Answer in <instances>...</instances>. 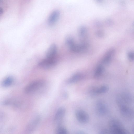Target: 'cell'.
Returning a JSON list of instances; mask_svg holds the SVG:
<instances>
[{
    "label": "cell",
    "instance_id": "6da1fadb",
    "mask_svg": "<svg viewBox=\"0 0 134 134\" xmlns=\"http://www.w3.org/2000/svg\"><path fill=\"white\" fill-rule=\"evenodd\" d=\"M109 130L110 134H126L129 133L121 123L116 119L111 120L109 121Z\"/></svg>",
    "mask_w": 134,
    "mask_h": 134
},
{
    "label": "cell",
    "instance_id": "7a4b0ae2",
    "mask_svg": "<svg viewBox=\"0 0 134 134\" xmlns=\"http://www.w3.org/2000/svg\"><path fill=\"white\" fill-rule=\"evenodd\" d=\"M45 84L46 82L43 80H39L34 81L25 86L24 92L26 94L33 93L42 88Z\"/></svg>",
    "mask_w": 134,
    "mask_h": 134
},
{
    "label": "cell",
    "instance_id": "3957f363",
    "mask_svg": "<svg viewBox=\"0 0 134 134\" xmlns=\"http://www.w3.org/2000/svg\"><path fill=\"white\" fill-rule=\"evenodd\" d=\"M133 101V96L127 92L121 93L118 95L116 97V101L118 106L122 105H130Z\"/></svg>",
    "mask_w": 134,
    "mask_h": 134
},
{
    "label": "cell",
    "instance_id": "277c9868",
    "mask_svg": "<svg viewBox=\"0 0 134 134\" xmlns=\"http://www.w3.org/2000/svg\"><path fill=\"white\" fill-rule=\"evenodd\" d=\"M118 106L121 115L124 119L130 120L133 118L134 112L130 105H123Z\"/></svg>",
    "mask_w": 134,
    "mask_h": 134
},
{
    "label": "cell",
    "instance_id": "5b68a950",
    "mask_svg": "<svg viewBox=\"0 0 134 134\" xmlns=\"http://www.w3.org/2000/svg\"><path fill=\"white\" fill-rule=\"evenodd\" d=\"M57 62L56 58L51 59L46 58L40 62L38 65L39 67L42 68L49 69L54 66Z\"/></svg>",
    "mask_w": 134,
    "mask_h": 134
},
{
    "label": "cell",
    "instance_id": "8992f818",
    "mask_svg": "<svg viewBox=\"0 0 134 134\" xmlns=\"http://www.w3.org/2000/svg\"><path fill=\"white\" fill-rule=\"evenodd\" d=\"M75 115L77 120L82 123H86L88 122L89 116L88 114L84 111L82 110H77Z\"/></svg>",
    "mask_w": 134,
    "mask_h": 134
},
{
    "label": "cell",
    "instance_id": "52a82bcc",
    "mask_svg": "<svg viewBox=\"0 0 134 134\" xmlns=\"http://www.w3.org/2000/svg\"><path fill=\"white\" fill-rule=\"evenodd\" d=\"M65 113L66 109L63 107H60L57 111L54 117V122L58 126H60Z\"/></svg>",
    "mask_w": 134,
    "mask_h": 134
},
{
    "label": "cell",
    "instance_id": "ba28073f",
    "mask_svg": "<svg viewBox=\"0 0 134 134\" xmlns=\"http://www.w3.org/2000/svg\"><path fill=\"white\" fill-rule=\"evenodd\" d=\"M95 108L96 113L98 115L100 116L105 115L108 111L106 105L101 100L97 102Z\"/></svg>",
    "mask_w": 134,
    "mask_h": 134
},
{
    "label": "cell",
    "instance_id": "9c48e42d",
    "mask_svg": "<svg viewBox=\"0 0 134 134\" xmlns=\"http://www.w3.org/2000/svg\"><path fill=\"white\" fill-rule=\"evenodd\" d=\"M41 117L37 116L30 121L27 125L26 131L27 132L33 131L37 128L40 121Z\"/></svg>",
    "mask_w": 134,
    "mask_h": 134
},
{
    "label": "cell",
    "instance_id": "30bf717a",
    "mask_svg": "<svg viewBox=\"0 0 134 134\" xmlns=\"http://www.w3.org/2000/svg\"><path fill=\"white\" fill-rule=\"evenodd\" d=\"M115 53V50L111 48L109 49L105 53L102 60V62L105 65L109 64L113 59Z\"/></svg>",
    "mask_w": 134,
    "mask_h": 134
},
{
    "label": "cell",
    "instance_id": "8fae6325",
    "mask_svg": "<svg viewBox=\"0 0 134 134\" xmlns=\"http://www.w3.org/2000/svg\"><path fill=\"white\" fill-rule=\"evenodd\" d=\"M60 15V12L57 10L53 11L49 16L48 19V23L50 26L54 25L57 21Z\"/></svg>",
    "mask_w": 134,
    "mask_h": 134
},
{
    "label": "cell",
    "instance_id": "7c38bea8",
    "mask_svg": "<svg viewBox=\"0 0 134 134\" xmlns=\"http://www.w3.org/2000/svg\"><path fill=\"white\" fill-rule=\"evenodd\" d=\"M57 47L55 44H52L47 49L46 54V58H56Z\"/></svg>",
    "mask_w": 134,
    "mask_h": 134
},
{
    "label": "cell",
    "instance_id": "4fadbf2b",
    "mask_svg": "<svg viewBox=\"0 0 134 134\" xmlns=\"http://www.w3.org/2000/svg\"><path fill=\"white\" fill-rule=\"evenodd\" d=\"M87 33V29L85 26H82L80 27L79 29L78 34L81 41H86Z\"/></svg>",
    "mask_w": 134,
    "mask_h": 134
},
{
    "label": "cell",
    "instance_id": "5bb4252c",
    "mask_svg": "<svg viewBox=\"0 0 134 134\" xmlns=\"http://www.w3.org/2000/svg\"><path fill=\"white\" fill-rule=\"evenodd\" d=\"M109 89V87L108 86L104 85L94 89L92 90V92L96 94H102L107 92Z\"/></svg>",
    "mask_w": 134,
    "mask_h": 134
},
{
    "label": "cell",
    "instance_id": "9a60e30c",
    "mask_svg": "<svg viewBox=\"0 0 134 134\" xmlns=\"http://www.w3.org/2000/svg\"><path fill=\"white\" fill-rule=\"evenodd\" d=\"M14 81L13 77L10 76L6 77L2 82V86L5 87H8L11 85Z\"/></svg>",
    "mask_w": 134,
    "mask_h": 134
},
{
    "label": "cell",
    "instance_id": "2e32d148",
    "mask_svg": "<svg viewBox=\"0 0 134 134\" xmlns=\"http://www.w3.org/2000/svg\"><path fill=\"white\" fill-rule=\"evenodd\" d=\"M81 75L79 73H76L69 78L67 81L68 84H72L75 83L80 80Z\"/></svg>",
    "mask_w": 134,
    "mask_h": 134
},
{
    "label": "cell",
    "instance_id": "e0dca14e",
    "mask_svg": "<svg viewBox=\"0 0 134 134\" xmlns=\"http://www.w3.org/2000/svg\"><path fill=\"white\" fill-rule=\"evenodd\" d=\"M104 69L103 66L100 65L97 67L94 72V76L96 78L100 77L104 72Z\"/></svg>",
    "mask_w": 134,
    "mask_h": 134
},
{
    "label": "cell",
    "instance_id": "ac0fdd59",
    "mask_svg": "<svg viewBox=\"0 0 134 134\" xmlns=\"http://www.w3.org/2000/svg\"><path fill=\"white\" fill-rule=\"evenodd\" d=\"M56 133L57 134H68V132L67 129L65 128L59 126L56 130Z\"/></svg>",
    "mask_w": 134,
    "mask_h": 134
},
{
    "label": "cell",
    "instance_id": "d6986e66",
    "mask_svg": "<svg viewBox=\"0 0 134 134\" xmlns=\"http://www.w3.org/2000/svg\"><path fill=\"white\" fill-rule=\"evenodd\" d=\"M65 42L69 47L75 43L74 38L70 36H68L66 38Z\"/></svg>",
    "mask_w": 134,
    "mask_h": 134
},
{
    "label": "cell",
    "instance_id": "ffe728a7",
    "mask_svg": "<svg viewBox=\"0 0 134 134\" xmlns=\"http://www.w3.org/2000/svg\"><path fill=\"white\" fill-rule=\"evenodd\" d=\"M127 57L129 60L130 61H134V51H130L127 54Z\"/></svg>",
    "mask_w": 134,
    "mask_h": 134
},
{
    "label": "cell",
    "instance_id": "44dd1931",
    "mask_svg": "<svg viewBox=\"0 0 134 134\" xmlns=\"http://www.w3.org/2000/svg\"><path fill=\"white\" fill-rule=\"evenodd\" d=\"M96 35L98 37H102L104 36V34L103 31L99 30L96 32Z\"/></svg>",
    "mask_w": 134,
    "mask_h": 134
},
{
    "label": "cell",
    "instance_id": "7402d4cb",
    "mask_svg": "<svg viewBox=\"0 0 134 134\" xmlns=\"http://www.w3.org/2000/svg\"><path fill=\"white\" fill-rule=\"evenodd\" d=\"M63 95L64 97L65 98H67L68 97L67 94L66 93H64Z\"/></svg>",
    "mask_w": 134,
    "mask_h": 134
},
{
    "label": "cell",
    "instance_id": "603a6c76",
    "mask_svg": "<svg viewBox=\"0 0 134 134\" xmlns=\"http://www.w3.org/2000/svg\"><path fill=\"white\" fill-rule=\"evenodd\" d=\"M98 3H100L102 2L103 0H95Z\"/></svg>",
    "mask_w": 134,
    "mask_h": 134
}]
</instances>
